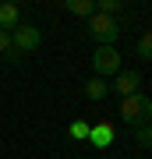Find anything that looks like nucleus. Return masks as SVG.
Wrapping results in <instances>:
<instances>
[{"label": "nucleus", "instance_id": "9b49d317", "mask_svg": "<svg viewBox=\"0 0 152 159\" xmlns=\"http://www.w3.org/2000/svg\"><path fill=\"white\" fill-rule=\"evenodd\" d=\"M135 53H138V60H149V64H152V32H145V35L138 39Z\"/></svg>", "mask_w": 152, "mask_h": 159}, {"label": "nucleus", "instance_id": "0eeeda50", "mask_svg": "<svg viewBox=\"0 0 152 159\" xmlns=\"http://www.w3.org/2000/svg\"><path fill=\"white\" fill-rule=\"evenodd\" d=\"M113 134H117L113 124H96V127L89 131V142L96 145V148H110V145H113Z\"/></svg>", "mask_w": 152, "mask_h": 159}, {"label": "nucleus", "instance_id": "f257e3e1", "mask_svg": "<svg viewBox=\"0 0 152 159\" xmlns=\"http://www.w3.org/2000/svg\"><path fill=\"white\" fill-rule=\"evenodd\" d=\"M120 120L124 124H131V127H145L149 120H152V99L145 96V92H135V96H127V99H120Z\"/></svg>", "mask_w": 152, "mask_h": 159}, {"label": "nucleus", "instance_id": "f03ea898", "mask_svg": "<svg viewBox=\"0 0 152 159\" xmlns=\"http://www.w3.org/2000/svg\"><path fill=\"white\" fill-rule=\"evenodd\" d=\"M89 35L96 39V46H113L120 39V21L106 14H92L89 18Z\"/></svg>", "mask_w": 152, "mask_h": 159}, {"label": "nucleus", "instance_id": "1a4fd4ad", "mask_svg": "<svg viewBox=\"0 0 152 159\" xmlns=\"http://www.w3.org/2000/svg\"><path fill=\"white\" fill-rule=\"evenodd\" d=\"M64 7L71 14H78V18H92L96 14V0H64Z\"/></svg>", "mask_w": 152, "mask_h": 159}, {"label": "nucleus", "instance_id": "6e6552de", "mask_svg": "<svg viewBox=\"0 0 152 159\" xmlns=\"http://www.w3.org/2000/svg\"><path fill=\"white\" fill-rule=\"evenodd\" d=\"M106 92H110V85H106V78H89V81H85V96H89L92 102L106 99Z\"/></svg>", "mask_w": 152, "mask_h": 159}, {"label": "nucleus", "instance_id": "4468645a", "mask_svg": "<svg viewBox=\"0 0 152 159\" xmlns=\"http://www.w3.org/2000/svg\"><path fill=\"white\" fill-rule=\"evenodd\" d=\"M89 124H85V120H74V124H71V138H78V142H81V138H89Z\"/></svg>", "mask_w": 152, "mask_h": 159}, {"label": "nucleus", "instance_id": "ddd939ff", "mask_svg": "<svg viewBox=\"0 0 152 159\" xmlns=\"http://www.w3.org/2000/svg\"><path fill=\"white\" fill-rule=\"evenodd\" d=\"M0 53H4L7 60H18V53H14V46H11V32H0Z\"/></svg>", "mask_w": 152, "mask_h": 159}, {"label": "nucleus", "instance_id": "39448f33", "mask_svg": "<svg viewBox=\"0 0 152 159\" xmlns=\"http://www.w3.org/2000/svg\"><path fill=\"white\" fill-rule=\"evenodd\" d=\"M113 92H117L120 99H127V96H135V92H141V74L135 67H120V74L113 78Z\"/></svg>", "mask_w": 152, "mask_h": 159}, {"label": "nucleus", "instance_id": "9d476101", "mask_svg": "<svg viewBox=\"0 0 152 159\" xmlns=\"http://www.w3.org/2000/svg\"><path fill=\"white\" fill-rule=\"evenodd\" d=\"M124 11V0H96V14H106V18H117Z\"/></svg>", "mask_w": 152, "mask_h": 159}, {"label": "nucleus", "instance_id": "f8f14e48", "mask_svg": "<svg viewBox=\"0 0 152 159\" xmlns=\"http://www.w3.org/2000/svg\"><path fill=\"white\" fill-rule=\"evenodd\" d=\"M135 145H141V148H152V120L145 127H138L135 131Z\"/></svg>", "mask_w": 152, "mask_h": 159}, {"label": "nucleus", "instance_id": "20e7f679", "mask_svg": "<svg viewBox=\"0 0 152 159\" xmlns=\"http://www.w3.org/2000/svg\"><path fill=\"white\" fill-rule=\"evenodd\" d=\"M43 43V32L35 29V25H18V29L11 32V46L14 53H35Z\"/></svg>", "mask_w": 152, "mask_h": 159}, {"label": "nucleus", "instance_id": "7ed1b4c3", "mask_svg": "<svg viewBox=\"0 0 152 159\" xmlns=\"http://www.w3.org/2000/svg\"><path fill=\"white\" fill-rule=\"evenodd\" d=\"M92 67H96V78L120 74V53L113 50V46H96V53H92Z\"/></svg>", "mask_w": 152, "mask_h": 159}, {"label": "nucleus", "instance_id": "423d86ee", "mask_svg": "<svg viewBox=\"0 0 152 159\" xmlns=\"http://www.w3.org/2000/svg\"><path fill=\"white\" fill-rule=\"evenodd\" d=\"M21 25V11L18 4H0V32H14Z\"/></svg>", "mask_w": 152, "mask_h": 159}]
</instances>
